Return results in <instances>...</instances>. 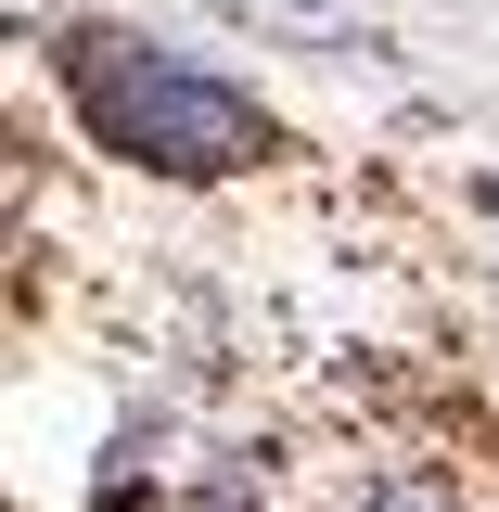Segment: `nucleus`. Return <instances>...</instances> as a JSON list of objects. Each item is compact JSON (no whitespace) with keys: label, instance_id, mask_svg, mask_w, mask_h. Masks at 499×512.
<instances>
[{"label":"nucleus","instance_id":"nucleus-1","mask_svg":"<svg viewBox=\"0 0 499 512\" xmlns=\"http://www.w3.org/2000/svg\"><path fill=\"white\" fill-rule=\"evenodd\" d=\"M64 103L90 128V154L116 167H154V180H231L269 154V116L256 90L205 77V64L154 52V39H116V26H77L64 39Z\"/></svg>","mask_w":499,"mask_h":512},{"label":"nucleus","instance_id":"nucleus-2","mask_svg":"<svg viewBox=\"0 0 499 512\" xmlns=\"http://www.w3.org/2000/svg\"><path fill=\"white\" fill-rule=\"evenodd\" d=\"M359 512H461V500H448L436 474H384V487H359Z\"/></svg>","mask_w":499,"mask_h":512},{"label":"nucleus","instance_id":"nucleus-3","mask_svg":"<svg viewBox=\"0 0 499 512\" xmlns=\"http://www.w3.org/2000/svg\"><path fill=\"white\" fill-rule=\"evenodd\" d=\"M487 244H499V205H487Z\"/></svg>","mask_w":499,"mask_h":512}]
</instances>
